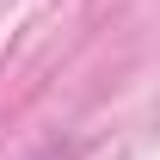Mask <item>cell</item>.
Listing matches in <instances>:
<instances>
[{
	"instance_id": "obj_1",
	"label": "cell",
	"mask_w": 160,
	"mask_h": 160,
	"mask_svg": "<svg viewBox=\"0 0 160 160\" xmlns=\"http://www.w3.org/2000/svg\"><path fill=\"white\" fill-rule=\"evenodd\" d=\"M37 160H74V148H43Z\"/></svg>"
}]
</instances>
